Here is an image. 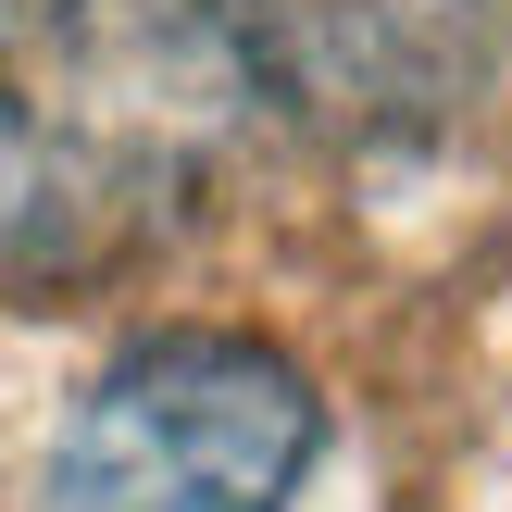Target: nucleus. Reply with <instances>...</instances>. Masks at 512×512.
Masks as SVG:
<instances>
[{
    "mask_svg": "<svg viewBox=\"0 0 512 512\" xmlns=\"http://www.w3.org/2000/svg\"><path fill=\"white\" fill-rule=\"evenodd\" d=\"M263 0H0V263L88 275L263 100Z\"/></svg>",
    "mask_w": 512,
    "mask_h": 512,
    "instance_id": "obj_1",
    "label": "nucleus"
},
{
    "mask_svg": "<svg viewBox=\"0 0 512 512\" xmlns=\"http://www.w3.org/2000/svg\"><path fill=\"white\" fill-rule=\"evenodd\" d=\"M325 388L250 325H163L113 350L50 425L25 512H300Z\"/></svg>",
    "mask_w": 512,
    "mask_h": 512,
    "instance_id": "obj_2",
    "label": "nucleus"
}]
</instances>
